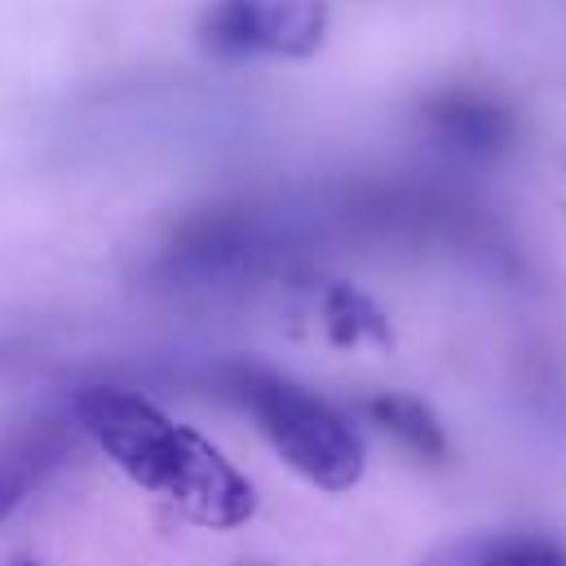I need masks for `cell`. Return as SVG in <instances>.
Instances as JSON below:
<instances>
[{"instance_id":"8","label":"cell","mask_w":566,"mask_h":566,"mask_svg":"<svg viewBox=\"0 0 566 566\" xmlns=\"http://www.w3.org/2000/svg\"><path fill=\"white\" fill-rule=\"evenodd\" d=\"M22 495H27V478H22L13 464H0V522L18 509Z\"/></svg>"},{"instance_id":"3","label":"cell","mask_w":566,"mask_h":566,"mask_svg":"<svg viewBox=\"0 0 566 566\" xmlns=\"http://www.w3.org/2000/svg\"><path fill=\"white\" fill-rule=\"evenodd\" d=\"M327 35V0H217L199 40L217 57H310Z\"/></svg>"},{"instance_id":"4","label":"cell","mask_w":566,"mask_h":566,"mask_svg":"<svg viewBox=\"0 0 566 566\" xmlns=\"http://www.w3.org/2000/svg\"><path fill=\"white\" fill-rule=\"evenodd\" d=\"M424 119L447 150L469 159H495L513 142V115L482 93H447L424 111Z\"/></svg>"},{"instance_id":"2","label":"cell","mask_w":566,"mask_h":566,"mask_svg":"<svg viewBox=\"0 0 566 566\" xmlns=\"http://www.w3.org/2000/svg\"><path fill=\"white\" fill-rule=\"evenodd\" d=\"M226 394L256 420V433L296 478L327 495L358 486L367 469V447L340 407L279 371L243 363L226 371Z\"/></svg>"},{"instance_id":"1","label":"cell","mask_w":566,"mask_h":566,"mask_svg":"<svg viewBox=\"0 0 566 566\" xmlns=\"http://www.w3.org/2000/svg\"><path fill=\"white\" fill-rule=\"evenodd\" d=\"M93 447L142 491L172 504L186 522L234 531L256 513V486L199 429L177 424L124 385H88L71 402Z\"/></svg>"},{"instance_id":"7","label":"cell","mask_w":566,"mask_h":566,"mask_svg":"<svg viewBox=\"0 0 566 566\" xmlns=\"http://www.w3.org/2000/svg\"><path fill=\"white\" fill-rule=\"evenodd\" d=\"M318 318H323V332L332 345H367V340L385 345L389 340V323L376 310V301H367L349 283H332L318 296Z\"/></svg>"},{"instance_id":"6","label":"cell","mask_w":566,"mask_h":566,"mask_svg":"<svg viewBox=\"0 0 566 566\" xmlns=\"http://www.w3.org/2000/svg\"><path fill=\"white\" fill-rule=\"evenodd\" d=\"M363 416L371 429H380L389 442H398L407 455L424 460V464H438L447 460L451 442H447V429L442 420L433 416V407L416 394H402V389H380V394H367L363 398Z\"/></svg>"},{"instance_id":"9","label":"cell","mask_w":566,"mask_h":566,"mask_svg":"<svg viewBox=\"0 0 566 566\" xmlns=\"http://www.w3.org/2000/svg\"><path fill=\"white\" fill-rule=\"evenodd\" d=\"M9 566H40V562H35V557H13Z\"/></svg>"},{"instance_id":"5","label":"cell","mask_w":566,"mask_h":566,"mask_svg":"<svg viewBox=\"0 0 566 566\" xmlns=\"http://www.w3.org/2000/svg\"><path fill=\"white\" fill-rule=\"evenodd\" d=\"M416 566H566V539L548 531H469L429 548Z\"/></svg>"}]
</instances>
